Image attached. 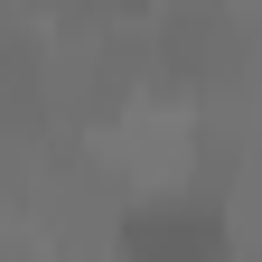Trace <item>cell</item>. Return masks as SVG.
<instances>
[{"label": "cell", "mask_w": 262, "mask_h": 262, "mask_svg": "<svg viewBox=\"0 0 262 262\" xmlns=\"http://www.w3.org/2000/svg\"><path fill=\"white\" fill-rule=\"evenodd\" d=\"M113 262H225V215L206 196H131L113 215Z\"/></svg>", "instance_id": "obj_1"}]
</instances>
